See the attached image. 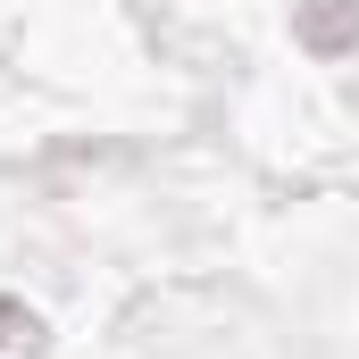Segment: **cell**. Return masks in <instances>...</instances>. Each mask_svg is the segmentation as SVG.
I'll return each mask as SVG.
<instances>
[{
	"mask_svg": "<svg viewBox=\"0 0 359 359\" xmlns=\"http://www.w3.org/2000/svg\"><path fill=\"white\" fill-rule=\"evenodd\" d=\"M292 34L318 59H343V50H359V0H301L292 8Z\"/></svg>",
	"mask_w": 359,
	"mask_h": 359,
	"instance_id": "cell-1",
	"label": "cell"
}]
</instances>
